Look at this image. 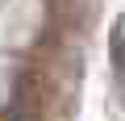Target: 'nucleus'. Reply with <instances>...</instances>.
Here are the masks:
<instances>
[{
	"mask_svg": "<svg viewBox=\"0 0 125 121\" xmlns=\"http://www.w3.org/2000/svg\"><path fill=\"white\" fill-rule=\"evenodd\" d=\"M113 71H117V79L125 84V29H121V21H113Z\"/></svg>",
	"mask_w": 125,
	"mask_h": 121,
	"instance_id": "f257e3e1",
	"label": "nucleus"
}]
</instances>
